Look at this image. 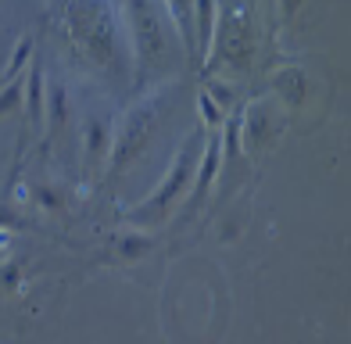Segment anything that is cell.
<instances>
[{
  "label": "cell",
  "instance_id": "cell-11",
  "mask_svg": "<svg viewBox=\"0 0 351 344\" xmlns=\"http://www.w3.org/2000/svg\"><path fill=\"white\" fill-rule=\"evenodd\" d=\"M25 97H29V115L36 126H43L47 119V79H43V65L33 61V69L25 72Z\"/></svg>",
  "mask_w": 351,
  "mask_h": 344
},
{
  "label": "cell",
  "instance_id": "cell-13",
  "mask_svg": "<svg viewBox=\"0 0 351 344\" xmlns=\"http://www.w3.org/2000/svg\"><path fill=\"white\" fill-rule=\"evenodd\" d=\"M47 112H51V126H65L69 122V93L61 83H47Z\"/></svg>",
  "mask_w": 351,
  "mask_h": 344
},
{
  "label": "cell",
  "instance_id": "cell-2",
  "mask_svg": "<svg viewBox=\"0 0 351 344\" xmlns=\"http://www.w3.org/2000/svg\"><path fill=\"white\" fill-rule=\"evenodd\" d=\"M254 54H258V14H254L251 0H219L215 11V29H212V43L201 65L204 69H226L244 75L251 69Z\"/></svg>",
  "mask_w": 351,
  "mask_h": 344
},
{
  "label": "cell",
  "instance_id": "cell-1",
  "mask_svg": "<svg viewBox=\"0 0 351 344\" xmlns=\"http://www.w3.org/2000/svg\"><path fill=\"white\" fill-rule=\"evenodd\" d=\"M122 11H125V33L133 43L136 90H140L151 75L169 69L172 47L180 43V36H176L162 0H122Z\"/></svg>",
  "mask_w": 351,
  "mask_h": 344
},
{
  "label": "cell",
  "instance_id": "cell-16",
  "mask_svg": "<svg viewBox=\"0 0 351 344\" xmlns=\"http://www.w3.org/2000/svg\"><path fill=\"white\" fill-rule=\"evenodd\" d=\"M197 112H201V122H204V130H222V119H226V112L208 97V93H197Z\"/></svg>",
  "mask_w": 351,
  "mask_h": 344
},
{
  "label": "cell",
  "instance_id": "cell-4",
  "mask_svg": "<svg viewBox=\"0 0 351 344\" xmlns=\"http://www.w3.org/2000/svg\"><path fill=\"white\" fill-rule=\"evenodd\" d=\"M65 22L75 47L97 69L108 72L119 65V19L111 0H69Z\"/></svg>",
  "mask_w": 351,
  "mask_h": 344
},
{
  "label": "cell",
  "instance_id": "cell-10",
  "mask_svg": "<svg viewBox=\"0 0 351 344\" xmlns=\"http://www.w3.org/2000/svg\"><path fill=\"white\" fill-rule=\"evenodd\" d=\"M151 247H154V237L147 230H130V233H119L115 237V255L125 265L143 262V255H151Z\"/></svg>",
  "mask_w": 351,
  "mask_h": 344
},
{
  "label": "cell",
  "instance_id": "cell-12",
  "mask_svg": "<svg viewBox=\"0 0 351 344\" xmlns=\"http://www.w3.org/2000/svg\"><path fill=\"white\" fill-rule=\"evenodd\" d=\"M29 58H33V36H22L19 43H14L11 58H8V69L0 72V86L11 83L14 75H22V72H25V65H29Z\"/></svg>",
  "mask_w": 351,
  "mask_h": 344
},
{
  "label": "cell",
  "instance_id": "cell-5",
  "mask_svg": "<svg viewBox=\"0 0 351 344\" xmlns=\"http://www.w3.org/2000/svg\"><path fill=\"white\" fill-rule=\"evenodd\" d=\"M154 130H158V93L136 101L130 112L122 115L119 130L111 133V151H108V162H104L108 176H119V172L130 169L140 154L147 151Z\"/></svg>",
  "mask_w": 351,
  "mask_h": 344
},
{
  "label": "cell",
  "instance_id": "cell-7",
  "mask_svg": "<svg viewBox=\"0 0 351 344\" xmlns=\"http://www.w3.org/2000/svg\"><path fill=\"white\" fill-rule=\"evenodd\" d=\"M273 90H276V97L287 104V108H298L301 101L308 97V75L294 69V65H287L273 75Z\"/></svg>",
  "mask_w": 351,
  "mask_h": 344
},
{
  "label": "cell",
  "instance_id": "cell-14",
  "mask_svg": "<svg viewBox=\"0 0 351 344\" xmlns=\"http://www.w3.org/2000/svg\"><path fill=\"white\" fill-rule=\"evenodd\" d=\"M25 101V72L14 75L11 83H4V90H0V119L4 115H14Z\"/></svg>",
  "mask_w": 351,
  "mask_h": 344
},
{
  "label": "cell",
  "instance_id": "cell-6",
  "mask_svg": "<svg viewBox=\"0 0 351 344\" xmlns=\"http://www.w3.org/2000/svg\"><path fill=\"white\" fill-rule=\"evenodd\" d=\"M111 133H115V126H111L108 115H90L86 126H83V147H86V162L104 169L108 162V151H111Z\"/></svg>",
  "mask_w": 351,
  "mask_h": 344
},
{
  "label": "cell",
  "instance_id": "cell-8",
  "mask_svg": "<svg viewBox=\"0 0 351 344\" xmlns=\"http://www.w3.org/2000/svg\"><path fill=\"white\" fill-rule=\"evenodd\" d=\"M265 130H269V104L265 101H251L241 115V136H244V147L254 151L265 144Z\"/></svg>",
  "mask_w": 351,
  "mask_h": 344
},
{
  "label": "cell",
  "instance_id": "cell-18",
  "mask_svg": "<svg viewBox=\"0 0 351 344\" xmlns=\"http://www.w3.org/2000/svg\"><path fill=\"white\" fill-rule=\"evenodd\" d=\"M280 4V14H283V22H291L294 14L301 11V4H305V0H276Z\"/></svg>",
  "mask_w": 351,
  "mask_h": 344
},
{
  "label": "cell",
  "instance_id": "cell-3",
  "mask_svg": "<svg viewBox=\"0 0 351 344\" xmlns=\"http://www.w3.org/2000/svg\"><path fill=\"white\" fill-rule=\"evenodd\" d=\"M204 133H208V130H190L186 133V140L180 144V151H176L169 172L162 176V183L151 191L147 201H140L136 208L125 212V223L140 226V230H151L158 223H165L169 212L176 205H183L190 183H194V172H197V158H201V147H204Z\"/></svg>",
  "mask_w": 351,
  "mask_h": 344
},
{
  "label": "cell",
  "instance_id": "cell-17",
  "mask_svg": "<svg viewBox=\"0 0 351 344\" xmlns=\"http://www.w3.org/2000/svg\"><path fill=\"white\" fill-rule=\"evenodd\" d=\"M33 201H36L43 212H58V208H61V194L54 191V186H47V183L33 186Z\"/></svg>",
  "mask_w": 351,
  "mask_h": 344
},
{
  "label": "cell",
  "instance_id": "cell-9",
  "mask_svg": "<svg viewBox=\"0 0 351 344\" xmlns=\"http://www.w3.org/2000/svg\"><path fill=\"white\" fill-rule=\"evenodd\" d=\"M169 19H172V29L180 36V47L186 61H194V11H190V0H162Z\"/></svg>",
  "mask_w": 351,
  "mask_h": 344
},
{
  "label": "cell",
  "instance_id": "cell-15",
  "mask_svg": "<svg viewBox=\"0 0 351 344\" xmlns=\"http://www.w3.org/2000/svg\"><path fill=\"white\" fill-rule=\"evenodd\" d=\"M204 93L222 108V112H230V108L237 104V86L230 83V75L222 79V75H208V83H204Z\"/></svg>",
  "mask_w": 351,
  "mask_h": 344
}]
</instances>
